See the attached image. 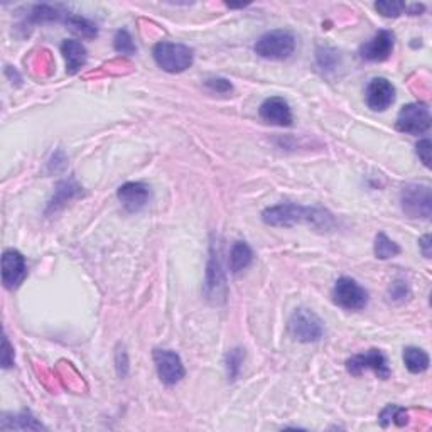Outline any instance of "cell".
<instances>
[{"instance_id":"cell-1","label":"cell","mask_w":432,"mask_h":432,"mask_svg":"<svg viewBox=\"0 0 432 432\" xmlns=\"http://www.w3.org/2000/svg\"><path fill=\"white\" fill-rule=\"evenodd\" d=\"M262 222L269 227L291 228L296 225H309L314 230L329 232L336 227V220L321 206H302L297 203H280L264 210Z\"/></svg>"},{"instance_id":"cell-11","label":"cell","mask_w":432,"mask_h":432,"mask_svg":"<svg viewBox=\"0 0 432 432\" xmlns=\"http://www.w3.org/2000/svg\"><path fill=\"white\" fill-rule=\"evenodd\" d=\"M27 277V264L26 257L19 250H9L4 252L2 255V282L9 291H14L24 282Z\"/></svg>"},{"instance_id":"cell-7","label":"cell","mask_w":432,"mask_h":432,"mask_svg":"<svg viewBox=\"0 0 432 432\" xmlns=\"http://www.w3.org/2000/svg\"><path fill=\"white\" fill-rule=\"evenodd\" d=\"M333 301L346 311H361L369 304V291L355 279L341 277L333 287Z\"/></svg>"},{"instance_id":"cell-16","label":"cell","mask_w":432,"mask_h":432,"mask_svg":"<svg viewBox=\"0 0 432 432\" xmlns=\"http://www.w3.org/2000/svg\"><path fill=\"white\" fill-rule=\"evenodd\" d=\"M61 53L64 59H66L68 75H76V73L86 64V59H88V53H86L85 46H83L80 41L75 39L64 41L61 44Z\"/></svg>"},{"instance_id":"cell-27","label":"cell","mask_w":432,"mask_h":432,"mask_svg":"<svg viewBox=\"0 0 432 432\" xmlns=\"http://www.w3.org/2000/svg\"><path fill=\"white\" fill-rule=\"evenodd\" d=\"M412 297V291L408 287V284L406 280H395V282L390 284L389 287V299L392 302H397V304H403V302L408 301Z\"/></svg>"},{"instance_id":"cell-25","label":"cell","mask_w":432,"mask_h":432,"mask_svg":"<svg viewBox=\"0 0 432 432\" xmlns=\"http://www.w3.org/2000/svg\"><path fill=\"white\" fill-rule=\"evenodd\" d=\"M113 48L115 51L125 54V56H134L137 53L134 38L130 36V32L127 29H120L115 32V38H113Z\"/></svg>"},{"instance_id":"cell-30","label":"cell","mask_w":432,"mask_h":432,"mask_svg":"<svg viewBox=\"0 0 432 432\" xmlns=\"http://www.w3.org/2000/svg\"><path fill=\"white\" fill-rule=\"evenodd\" d=\"M0 361H2L4 369H11L14 365V348L9 343L7 334L2 336V356H0Z\"/></svg>"},{"instance_id":"cell-19","label":"cell","mask_w":432,"mask_h":432,"mask_svg":"<svg viewBox=\"0 0 432 432\" xmlns=\"http://www.w3.org/2000/svg\"><path fill=\"white\" fill-rule=\"evenodd\" d=\"M0 429H22V431H41L44 426L36 419L29 411H22L16 416H4Z\"/></svg>"},{"instance_id":"cell-9","label":"cell","mask_w":432,"mask_h":432,"mask_svg":"<svg viewBox=\"0 0 432 432\" xmlns=\"http://www.w3.org/2000/svg\"><path fill=\"white\" fill-rule=\"evenodd\" d=\"M153 358L159 379L164 385L173 387V385L179 384V381L185 379V365H182L181 356H179L176 351L160 350V348H158V350H154Z\"/></svg>"},{"instance_id":"cell-33","label":"cell","mask_w":432,"mask_h":432,"mask_svg":"<svg viewBox=\"0 0 432 432\" xmlns=\"http://www.w3.org/2000/svg\"><path fill=\"white\" fill-rule=\"evenodd\" d=\"M419 247H421V250H422V255L426 257V259H431V255H432V252H431V247H432V243H431V235H424L419 240Z\"/></svg>"},{"instance_id":"cell-10","label":"cell","mask_w":432,"mask_h":432,"mask_svg":"<svg viewBox=\"0 0 432 432\" xmlns=\"http://www.w3.org/2000/svg\"><path fill=\"white\" fill-rule=\"evenodd\" d=\"M205 294L215 304H220L227 297V279H225L222 260H220V252L216 250L215 245H211L208 270H206Z\"/></svg>"},{"instance_id":"cell-21","label":"cell","mask_w":432,"mask_h":432,"mask_svg":"<svg viewBox=\"0 0 432 432\" xmlns=\"http://www.w3.org/2000/svg\"><path fill=\"white\" fill-rule=\"evenodd\" d=\"M403 363L411 374H424L429 369V355L421 348L408 346L403 350Z\"/></svg>"},{"instance_id":"cell-17","label":"cell","mask_w":432,"mask_h":432,"mask_svg":"<svg viewBox=\"0 0 432 432\" xmlns=\"http://www.w3.org/2000/svg\"><path fill=\"white\" fill-rule=\"evenodd\" d=\"M83 187L78 186L73 179L70 181H61L56 186V191H54V196L51 197V201H49L48 205V213H51V211H58L61 206H64L66 203H70L71 200H75V197L83 195Z\"/></svg>"},{"instance_id":"cell-12","label":"cell","mask_w":432,"mask_h":432,"mask_svg":"<svg viewBox=\"0 0 432 432\" xmlns=\"http://www.w3.org/2000/svg\"><path fill=\"white\" fill-rule=\"evenodd\" d=\"M395 34L392 31H379L370 41L361 44L360 58L370 63H380L394 53Z\"/></svg>"},{"instance_id":"cell-24","label":"cell","mask_w":432,"mask_h":432,"mask_svg":"<svg viewBox=\"0 0 432 432\" xmlns=\"http://www.w3.org/2000/svg\"><path fill=\"white\" fill-rule=\"evenodd\" d=\"M243 360H245V350L243 348H233L227 353L225 358V365H227V375L228 380H237L240 375Z\"/></svg>"},{"instance_id":"cell-14","label":"cell","mask_w":432,"mask_h":432,"mask_svg":"<svg viewBox=\"0 0 432 432\" xmlns=\"http://www.w3.org/2000/svg\"><path fill=\"white\" fill-rule=\"evenodd\" d=\"M366 105L374 112H385L395 102V86L387 78H374L366 86Z\"/></svg>"},{"instance_id":"cell-13","label":"cell","mask_w":432,"mask_h":432,"mask_svg":"<svg viewBox=\"0 0 432 432\" xmlns=\"http://www.w3.org/2000/svg\"><path fill=\"white\" fill-rule=\"evenodd\" d=\"M150 196H153L150 186L139 181L125 182V185H122L117 191L118 201H120L122 206L128 213H139L140 210H144L145 206L149 205Z\"/></svg>"},{"instance_id":"cell-2","label":"cell","mask_w":432,"mask_h":432,"mask_svg":"<svg viewBox=\"0 0 432 432\" xmlns=\"http://www.w3.org/2000/svg\"><path fill=\"white\" fill-rule=\"evenodd\" d=\"M153 56L160 70L173 73V75L186 71L187 68L192 66V61H195V54H192L190 46L169 43V41H160V43L155 44L153 49Z\"/></svg>"},{"instance_id":"cell-5","label":"cell","mask_w":432,"mask_h":432,"mask_svg":"<svg viewBox=\"0 0 432 432\" xmlns=\"http://www.w3.org/2000/svg\"><path fill=\"white\" fill-rule=\"evenodd\" d=\"M401 206L408 218L429 220L432 215L431 186L407 185L401 192Z\"/></svg>"},{"instance_id":"cell-20","label":"cell","mask_w":432,"mask_h":432,"mask_svg":"<svg viewBox=\"0 0 432 432\" xmlns=\"http://www.w3.org/2000/svg\"><path fill=\"white\" fill-rule=\"evenodd\" d=\"M64 24L70 27L75 34L81 36V38L85 39H93L98 36V27H96L91 21L86 19V17L78 16V14L68 12L66 19H64Z\"/></svg>"},{"instance_id":"cell-32","label":"cell","mask_w":432,"mask_h":432,"mask_svg":"<svg viewBox=\"0 0 432 432\" xmlns=\"http://www.w3.org/2000/svg\"><path fill=\"white\" fill-rule=\"evenodd\" d=\"M115 363H117V374L120 379H125L128 374V358L125 350H118L117 355H115Z\"/></svg>"},{"instance_id":"cell-26","label":"cell","mask_w":432,"mask_h":432,"mask_svg":"<svg viewBox=\"0 0 432 432\" xmlns=\"http://www.w3.org/2000/svg\"><path fill=\"white\" fill-rule=\"evenodd\" d=\"M375 9L384 17H398L403 12H407V4L398 2V0H380L375 4Z\"/></svg>"},{"instance_id":"cell-6","label":"cell","mask_w":432,"mask_h":432,"mask_svg":"<svg viewBox=\"0 0 432 432\" xmlns=\"http://www.w3.org/2000/svg\"><path fill=\"white\" fill-rule=\"evenodd\" d=\"M398 132L408 135H422L431 128V110L426 103L403 105L395 122Z\"/></svg>"},{"instance_id":"cell-31","label":"cell","mask_w":432,"mask_h":432,"mask_svg":"<svg viewBox=\"0 0 432 432\" xmlns=\"http://www.w3.org/2000/svg\"><path fill=\"white\" fill-rule=\"evenodd\" d=\"M431 149L432 144L429 139H422L419 140V144L416 145V153L419 155V159L422 160V164H424L426 168H429L431 165Z\"/></svg>"},{"instance_id":"cell-8","label":"cell","mask_w":432,"mask_h":432,"mask_svg":"<svg viewBox=\"0 0 432 432\" xmlns=\"http://www.w3.org/2000/svg\"><path fill=\"white\" fill-rule=\"evenodd\" d=\"M346 370L348 374H351L353 376H360L363 375V371L371 370L381 380H389L390 375H392L387 356L380 350H376V348H371L369 351L358 353V355L348 358Z\"/></svg>"},{"instance_id":"cell-28","label":"cell","mask_w":432,"mask_h":432,"mask_svg":"<svg viewBox=\"0 0 432 432\" xmlns=\"http://www.w3.org/2000/svg\"><path fill=\"white\" fill-rule=\"evenodd\" d=\"M318 63H319V66L326 68V70H333L334 64L338 63V53L333 51V49H329V48L318 49Z\"/></svg>"},{"instance_id":"cell-15","label":"cell","mask_w":432,"mask_h":432,"mask_svg":"<svg viewBox=\"0 0 432 432\" xmlns=\"http://www.w3.org/2000/svg\"><path fill=\"white\" fill-rule=\"evenodd\" d=\"M260 118L264 122L270 123V125L277 127H291L294 122L291 105L280 96H270L260 105Z\"/></svg>"},{"instance_id":"cell-29","label":"cell","mask_w":432,"mask_h":432,"mask_svg":"<svg viewBox=\"0 0 432 432\" xmlns=\"http://www.w3.org/2000/svg\"><path fill=\"white\" fill-rule=\"evenodd\" d=\"M206 86L211 91H215V93H230V91L233 90L232 83L228 80H225V78H210V80H206Z\"/></svg>"},{"instance_id":"cell-3","label":"cell","mask_w":432,"mask_h":432,"mask_svg":"<svg viewBox=\"0 0 432 432\" xmlns=\"http://www.w3.org/2000/svg\"><path fill=\"white\" fill-rule=\"evenodd\" d=\"M254 51L264 59L282 61L292 56L296 51V38L289 31H270L260 36L254 46Z\"/></svg>"},{"instance_id":"cell-22","label":"cell","mask_w":432,"mask_h":432,"mask_svg":"<svg viewBox=\"0 0 432 432\" xmlns=\"http://www.w3.org/2000/svg\"><path fill=\"white\" fill-rule=\"evenodd\" d=\"M401 252L402 250H401V247H398V243L390 240V238L385 235L384 232L376 233L375 243H374V254L376 259L379 260L394 259V257H397Z\"/></svg>"},{"instance_id":"cell-4","label":"cell","mask_w":432,"mask_h":432,"mask_svg":"<svg viewBox=\"0 0 432 432\" xmlns=\"http://www.w3.org/2000/svg\"><path fill=\"white\" fill-rule=\"evenodd\" d=\"M289 333L299 343H316L324 336V323L314 311L297 307L289 319Z\"/></svg>"},{"instance_id":"cell-23","label":"cell","mask_w":432,"mask_h":432,"mask_svg":"<svg viewBox=\"0 0 432 432\" xmlns=\"http://www.w3.org/2000/svg\"><path fill=\"white\" fill-rule=\"evenodd\" d=\"M379 422L381 424V427H387L389 424H392V422L395 426L402 427L408 422V416H407L406 408H402L398 406H392V403H390V406H387L384 411L380 412Z\"/></svg>"},{"instance_id":"cell-18","label":"cell","mask_w":432,"mask_h":432,"mask_svg":"<svg viewBox=\"0 0 432 432\" xmlns=\"http://www.w3.org/2000/svg\"><path fill=\"white\" fill-rule=\"evenodd\" d=\"M254 262V250L247 242H235L230 252V270L232 274H240L242 270L250 267Z\"/></svg>"}]
</instances>
